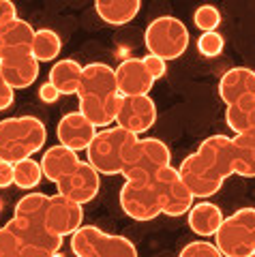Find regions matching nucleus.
I'll use <instances>...</instances> for the list:
<instances>
[{
	"instance_id": "obj_1",
	"label": "nucleus",
	"mask_w": 255,
	"mask_h": 257,
	"mask_svg": "<svg viewBox=\"0 0 255 257\" xmlns=\"http://www.w3.org/2000/svg\"><path fill=\"white\" fill-rule=\"evenodd\" d=\"M65 238L47 229L45 223H33L13 216L0 227V257H52L58 255Z\"/></svg>"
},
{
	"instance_id": "obj_2",
	"label": "nucleus",
	"mask_w": 255,
	"mask_h": 257,
	"mask_svg": "<svg viewBox=\"0 0 255 257\" xmlns=\"http://www.w3.org/2000/svg\"><path fill=\"white\" fill-rule=\"evenodd\" d=\"M47 128L35 116H15L0 120V159L15 163L43 150Z\"/></svg>"
},
{
	"instance_id": "obj_3",
	"label": "nucleus",
	"mask_w": 255,
	"mask_h": 257,
	"mask_svg": "<svg viewBox=\"0 0 255 257\" xmlns=\"http://www.w3.org/2000/svg\"><path fill=\"white\" fill-rule=\"evenodd\" d=\"M135 140H138V135L118 124L111 128H103L94 135L90 146L86 148L88 163L103 176H120L126 150Z\"/></svg>"
},
{
	"instance_id": "obj_4",
	"label": "nucleus",
	"mask_w": 255,
	"mask_h": 257,
	"mask_svg": "<svg viewBox=\"0 0 255 257\" xmlns=\"http://www.w3.org/2000/svg\"><path fill=\"white\" fill-rule=\"evenodd\" d=\"M170 163L172 152L163 140L138 138L126 150L120 176H124V180H153L159 170Z\"/></svg>"
},
{
	"instance_id": "obj_5",
	"label": "nucleus",
	"mask_w": 255,
	"mask_h": 257,
	"mask_svg": "<svg viewBox=\"0 0 255 257\" xmlns=\"http://www.w3.org/2000/svg\"><path fill=\"white\" fill-rule=\"evenodd\" d=\"M71 251L77 257H138V246L129 238L107 234L94 225H79L71 234Z\"/></svg>"
},
{
	"instance_id": "obj_6",
	"label": "nucleus",
	"mask_w": 255,
	"mask_h": 257,
	"mask_svg": "<svg viewBox=\"0 0 255 257\" xmlns=\"http://www.w3.org/2000/svg\"><path fill=\"white\" fill-rule=\"evenodd\" d=\"M214 244L225 257L255 255V208H240L223 219L214 234Z\"/></svg>"
},
{
	"instance_id": "obj_7",
	"label": "nucleus",
	"mask_w": 255,
	"mask_h": 257,
	"mask_svg": "<svg viewBox=\"0 0 255 257\" xmlns=\"http://www.w3.org/2000/svg\"><path fill=\"white\" fill-rule=\"evenodd\" d=\"M144 45L150 54L161 56L163 60H176L189 47V28L178 18L161 15L146 26Z\"/></svg>"
},
{
	"instance_id": "obj_8",
	"label": "nucleus",
	"mask_w": 255,
	"mask_h": 257,
	"mask_svg": "<svg viewBox=\"0 0 255 257\" xmlns=\"http://www.w3.org/2000/svg\"><path fill=\"white\" fill-rule=\"evenodd\" d=\"M153 187L157 191V199L161 206V212L167 216H182L189 212V208L195 204V195L182 182L176 167L165 165L163 170L153 178Z\"/></svg>"
},
{
	"instance_id": "obj_9",
	"label": "nucleus",
	"mask_w": 255,
	"mask_h": 257,
	"mask_svg": "<svg viewBox=\"0 0 255 257\" xmlns=\"http://www.w3.org/2000/svg\"><path fill=\"white\" fill-rule=\"evenodd\" d=\"M120 208L133 221L146 223L161 214L153 180H124L120 189Z\"/></svg>"
},
{
	"instance_id": "obj_10",
	"label": "nucleus",
	"mask_w": 255,
	"mask_h": 257,
	"mask_svg": "<svg viewBox=\"0 0 255 257\" xmlns=\"http://www.w3.org/2000/svg\"><path fill=\"white\" fill-rule=\"evenodd\" d=\"M178 174H180L182 182L187 184V189L200 199L214 195L217 191H221L223 182H225V178H223V176L214 170V167L197 150L193 152V155L182 159V163L178 167Z\"/></svg>"
},
{
	"instance_id": "obj_11",
	"label": "nucleus",
	"mask_w": 255,
	"mask_h": 257,
	"mask_svg": "<svg viewBox=\"0 0 255 257\" xmlns=\"http://www.w3.org/2000/svg\"><path fill=\"white\" fill-rule=\"evenodd\" d=\"M0 73L15 90L30 88L39 77V60L30 47L0 50Z\"/></svg>"
},
{
	"instance_id": "obj_12",
	"label": "nucleus",
	"mask_w": 255,
	"mask_h": 257,
	"mask_svg": "<svg viewBox=\"0 0 255 257\" xmlns=\"http://www.w3.org/2000/svg\"><path fill=\"white\" fill-rule=\"evenodd\" d=\"M157 120V105L148 94L122 96L120 107L116 114V124L135 135H142L153 128Z\"/></svg>"
},
{
	"instance_id": "obj_13",
	"label": "nucleus",
	"mask_w": 255,
	"mask_h": 257,
	"mask_svg": "<svg viewBox=\"0 0 255 257\" xmlns=\"http://www.w3.org/2000/svg\"><path fill=\"white\" fill-rule=\"evenodd\" d=\"M56 189L62 195L75 199L77 204H88L97 197L101 189V174L94 170L88 161H79L73 172H69L65 178L56 182Z\"/></svg>"
},
{
	"instance_id": "obj_14",
	"label": "nucleus",
	"mask_w": 255,
	"mask_h": 257,
	"mask_svg": "<svg viewBox=\"0 0 255 257\" xmlns=\"http://www.w3.org/2000/svg\"><path fill=\"white\" fill-rule=\"evenodd\" d=\"M82 223H84L82 204H77L75 199L62 195V193L50 195V204H47V212H45L47 229H52L54 234L67 238L73 234Z\"/></svg>"
},
{
	"instance_id": "obj_15",
	"label": "nucleus",
	"mask_w": 255,
	"mask_h": 257,
	"mask_svg": "<svg viewBox=\"0 0 255 257\" xmlns=\"http://www.w3.org/2000/svg\"><path fill=\"white\" fill-rule=\"evenodd\" d=\"M97 135V126H94L88 118H86L82 111H69L60 118L58 126H56V138L58 144H65V146L73 148L77 152H82L90 146V142Z\"/></svg>"
},
{
	"instance_id": "obj_16",
	"label": "nucleus",
	"mask_w": 255,
	"mask_h": 257,
	"mask_svg": "<svg viewBox=\"0 0 255 257\" xmlns=\"http://www.w3.org/2000/svg\"><path fill=\"white\" fill-rule=\"evenodd\" d=\"M118 94L116 71L105 62H90L82 69L77 96H92V99H105Z\"/></svg>"
},
{
	"instance_id": "obj_17",
	"label": "nucleus",
	"mask_w": 255,
	"mask_h": 257,
	"mask_svg": "<svg viewBox=\"0 0 255 257\" xmlns=\"http://www.w3.org/2000/svg\"><path fill=\"white\" fill-rule=\"evenodd\" d=\"M114 71H116L118 92L122 96L148 94L155 86V77L148 73V69L142 58H126L118 64Z\"/></svg>"
},
{
	"instance_id": "obj_18",
	"label": "nucleus",
	"mask_w": 255,
	"mask_h": 257,
	"mask_svg": "<svg viewBox=\"0 0 255 257\" xmlns=\"http://www.w3.org/2000/svg\"><path fill=\"white\" fill-rule=\"evenodd\" d=\"M219 96L229 105L242 96H255V71L249 67H234L219 79Z\"/></svg>"
},
{
	"instance_id": "obj_19",
	"label": "nucleus",
	"mask_w": 255,
	"mask_h": 257,
	"mask_svg": "<svg viewBox=\"0 0 255 257\" xmlns=\"http://www.w3.org/2000/svg\"><path fill=\"white\" fill-rule=\"evenodd\" d=\"M77 163H79L77 150L65 146V144H56V146L47 148L43 152V159H41L43 178L56 184L60 178H65L69 172H73Z\"/></svg>"
},
{
	"instance_id": "obj_20",
	"label": "nucleus",
	"mask_w": 255,
	"mask_h": 257,
	"mask_svg": "<svg viewBox=\"0 0 255 257\" xmlns=\"http://www.w3.org/2000/svg\"><path fill=\"white\" fill-rule=\"evenodd\" d=\"M77 109L90 120L94 126H109L111 122H116V114L120 107L122 94H111L105 99H92V96H77Z\"/></svg>"
},
{
	"instance_id": "obj_21",
	"label": "nucleus",
	"mask_w": 255,
	"mask_h": 257,
	"mask_svg": "<svg viewBox=\"0 0 255 257\" xmlns=\"http://www.w3.org/2000/svg\"><path fill=\"white\" fill-rule=\"evenodd\" d=\"M187 223H189V229L193 231V234L202 236V238H212L217 234L219 225L223 223V212L217 204L212 202H197L189 208L187 212Z\"/></svg>"
},
{
	"instance_id": "obj_22",
	"label": "nucleus",
	"mask_w": 255,
	"mask_h": 257,
	"mask_svg": "<svg viewBox=\"0 0 255 257\" xmlns=\"http://www.w3.org/2000/svg\"><path fill=\"white\" fill-rule=\"evenodd\" d=\"M197 152L223 178L232 176V138H227V135H210L197 146Z\"/></svg>"
},
{
	"instance_id": "obj_23",
	"label": "nucleus",
	"mask_w": 255,
	"mask_h": 257,
	"mask_svg": "<svg viewBox=\"0 0 255 257\" xmlns=\"http://www.w3.org/2000/svg\"><path fill=\"white\" fill-rule=\"evenodd\" d=\"M142 0H94V11L109 26H124L138 18Z\"/></svg>"
},
{
	"instance_id": "obj_24",
	"label": "nucleus",
	"mask_w": 255,
	"mask_h": 257,
	"mask_svg": "<svg viewBox=\"0 0 255 257\" xmlns=\"http://www.w3.org/2000/svg\"><path fill=\"white\" fill-rule=\"evenodd\" d=\"M82 64L73 58H62L52 64L50 69V82L58 88L60 94H77L79 79H82Z\"/></svg>"
},
{
	"instance_id": "obj_25",
	"label": "nucleus",
	"mask_w": 255,
	"mask_h": 257,
	"mask_svg": "<svg viewBox=\"0 0 255 257\" xmlns=\"http://www.w3.org/2000/svg\"><path fill=\"white\" fill-rule=\"evenodd\" d=\"M225 124L234 135L255 128V96H242L225 107Z\"/></svg>"
},
{
	"instance_id": "obj_26",
	"label": "nucleus",
	"mask_w": 255,
	"mask_h": 257,
	"mask_svg": "<svg viewBox=\"0 0 255 257\" xmlns=\"http://www.w3.org/2000/svg\"><path fill=\"white\" fill-rule=\"evenodd\" d=\"M35 39V28L26 20L15 18L9 24L0 26V50H13V47H30Z\"/></svg>"
},
{
	"instance_id": "obj_27",
	"label": "nucleus",
	"mask_w": 255,
	"mask_h": 257,
	"mask_svg": "<svg viewBox=\"0 0 255 257\" xmlns=\"http://www.w3.org/2000/svg\"><path fill=\"white\" fill-rule=\"evenodd\" d=\"M47 204H50V195L39 193V191H30V193H26V195L20 199L18 204H15L13 216L33 221V223H45Z\"/></svg>"
},
{
	"instance_id": "obj_28",
	"label": "nucleus",
	"mask_w": 255,
	"mask_h": 257,
	"mask_svg": "<svg viewBox=\"0 0 255 257\" xmlns=\"http://www.w3.org/2000/svg\"><path fill=\"white\" fill-rule=\"evenodd\" d=\"M33 50L35 58L39 62H50L56 60L58 54L62 50V41H60V35L52 28H41V30H35V39H33Z\"/></svg>"
},
{
	"instance_id": "obj_29",
	"label": "nucleus",
	"mask_w": 255,
	"mask_h": 257,
	"mask_svg": "<svg viewBox=\"0 0 255 257\" xmlns=\"http://www.w3.org/2000/svg\"><path fill=\"white\" fill-rule=\"evenodd\" d=\"M41 178H43L41 163H37L33 157L15 161L13 163V184L18 189H24V191L37 189L39 182H41Z\"/></svg>"
},
{
	"instance_id": "obj_30",
	"label": "nucleus",
	"mask_w": 255,
	"mask_h": 257,
	"mask_svg": "<svg viewBox=\"0 0 255 257\" xmlns=\"http://www.w3.org/2000/svg\"><path fill=\"white\" fill-rule=\"evenodd\" d=\"M232 174L242 178H255V155L236 138H232Z\"/></svg>"
},
{
	"instance_id": "obj_31",
	"label": "nucleus",
	"mask_w": 255,
	"mask_h": 257,
	"mask_svg": "<svg viewBox=\"0 0 255 257\" xmlns=\"http://www.w3.org/2000/svg\"><path fill=\"white\" fill-rule=\"evenodd\" d=\"M223 47H225V39H223V35H219L217 30L202 32V35L197 37V52H200L204 58H217L223 52Z\"/></svg>"
},
{
	"instance_id": "obj_32",
	"label": "nucleus",
	"mask_w": 255,
	"mask_h": 257,
	"mask_svg": "<svg viewBox=\"0 0 255 257\" xmlns=\"http://www.w3.org/2000/svg\"><path fill=\"white\" fill-rule=\"evenodd\" d=\"M193 22L202 32L217 30L219 24H221V13H219V9L214 5H202V7H197L195 9Z\"/></svg>"
},
{
	"instance_id": "obj_33",
	"label": "nucleus",
	"mask_w": 255,
	"mask_h": 257,
	"mask_svg": "<svg viewBox=\"0 0 255 257\" xmlns=\"http://www.w3.org/2000/svg\"><path fill=\"white\" fill-rule=\"evenodd\" d=\"M180 257H221L219 246L208 240H193L180 248Z\"/></svg>"
},
{
	"instance_id": "obj_34",
	"label": "nucleus",
	"mask_w": 255,
	"mask_h": 257,
	"mask_svg": "<svg viewBox=\"0 0 255 257\" xmlns=\"http://www.w3.org/2000/svg\"><path fill=\"white\" fill-rule=\"evenodd\" d=\"M142 60H144L146 69H148V73L155 77V82H157V79H161V77H163V75L167 73V64H165L167 60H163L161 56H155V54H146V56H144V58H142Z\"/></svg>"
},
{
	"instance_id": "obj_35",
	"label": "nucleus",
	"mask_w": 255,
	"mask_h": 257,
	"mask_svg": "<svg viewBox=\"0 0 255 257\" xmlns=\"http://www.w3.org/2000/svg\"><path fill=\"white\" fill-rule=\"evenodd\" d=\"M13 99H15V88H11L9 84H7V79L3 77V73H0V111L11 107Z\"/></svg>"
},
{
	"instance_id": "obj_36",
	"label": "nucleus",
	"mask_w": 255,
	"mask_h": 257,
	"mask_svg": "<svg viewBox=\"0 0 255 257\" xmlns=\"http://www.w3.org/2000/svg\"><path fill=\"white\" fill-rule=\"evenodd\" d=\"M39 99H41L43 103H47V105H50V103H56L60 99V90L58 88H56L50 79H47L45 84H41L39 86Z\"/></svg>"
},
{
	"instance_id": "obj_37",
	"label": "nucleus",
	"mask_w": 255,
	"mask_h": 257,
	"mask_svg": "<svg viewBox=\"0 0 255 257\" xmlns=\"http://www.w3.org/2000/svg\"><path fill=\"white\" fill-rule=\"evenodd\" d=\"M15 18H18V7L11 0H0V26L9 24Z\"/></svg>"
},
{
	"instance_id": "obj_38",
	"label": "nucleus",
	"mask_w": 255,
	"mask_h": 257,
	"mask_svg": "<svg viewBox=\"0 0 255 257\" xmlns=\"http://www.w3.org/2000/svg\"><path fill=\"white\" fill-rule=\"evenodd\" d=\"M13 184V163L0 159V189H9Z\"/></svg>"
},
{
	"instance_id": "obj_39",
	"label": "nucleus",
	"mask_w": 255,
	"mask_h": 257,
	"mask_svg": "<svg viewBox=\"0 0 255 257\" xmlns=\"http://www.w3.org/2000/svg\"><path fill=\"white\" fill-rule=\"evenodd\" d=\"M234 138L240 140L244 146H249L251 152L255 155V128H251V131H246V133H238V135H234Z\"/></svg>"
}]
</instances>
